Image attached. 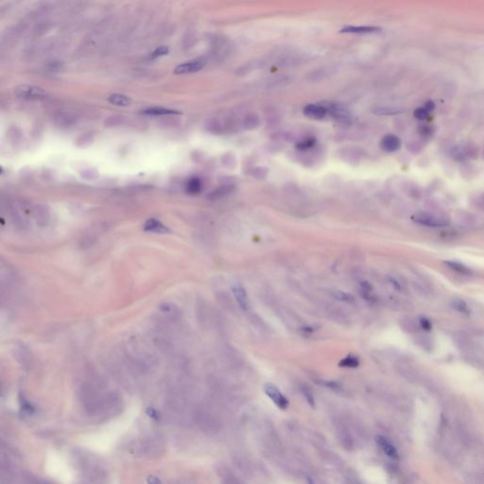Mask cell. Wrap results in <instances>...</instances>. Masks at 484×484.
<instances>
[{"label": "cell", "instance_id": "1", "mask_svg": "<svg viewBox=\"0 0 484 484\" xmlns=\"http://www.w3.org/2000/svg\"><path fill=\"white\" fill-rule=\"evenodd\" d=\"M412 220L415 224L424 225L427 227H432V228H442L450 225L449 219L438 217L436 215L427 213V212L415 213L412 216Z\"/></svg>", "mask_w": 484, "mask_h": 484}, {"label": "cell", "instance_id": "2", "mask_svg": "<svg viewBox=\"0 0 484 484\" xmlns=\"http://www.w3.org/2000/svg\"><path fill=\"white\" fill-rule=\"evenodd\" d=\"M14 95L26 100H40L48 97V92L39 86L22 85L14 89Z\"/></svg>", "mask_w": 484, "mask_h": 484}, {"label": "cell", "instance_id": "3", "mask_svg": "<svg viewBox=\"0 0 484 484\" xmlns=\"http://www.w3.org/2000/svg\"><path fill=\"white\" fill-rule=\"evenodd\" d=\"M264 393L269 398L274 402V404L279 407L280 409H287L288 407V400L281 393L280 390L277 387L272 384V383H267L264 385Z\"/></svg>", "mask_w": 484, "mask_h": 484}, {"label": "cell", "instance_id": "4", "mask_svg": "<svg viewBox=\"0 0 484 484\" xmlns=\"http://www.w3.org/2000/svg\"><path fill=\"white\" fill-rule=\"evenodd\" d=\"M205 64H206V61L204 59H196V60L177 65L174 69V73L176 75L195 73L198 71L202 70L205 66Z\"/></svg>", "mask_w": 484, "mask_h": 484}, {"label": "cell", "instance_id": "5", "mask_svg": "<svg viewBox=\"0 0 484 484\" xmlns=\"http://www.w3.org/2000/svg\"><path fill=\"white\" fill-rule=\"evenodd\" d=\"M323 105L327 108V111L330 116L338 121L347 123L351 120L350 112L344 106L338 104V103H332V102L325 103Z\"/></svg>", "mask_w": 484, "mask_h": 484}, {"label": "cell", "instance_id": "6", "mask_svg": "<svg viewBox=\"0 0 484 484\" xmlns=\"http://www.w3.org/2000/svg\"><path fill=\"white\" fill-rule=\"evenodd\" d=\"M304 115L311 120H323L327 115V108L323 104H309L304 108Z\"/></svg>", "mask_w": 484, "mask_h": 484}, {"label": "cell", "instance_id": "7", "mask_svg": "<svg viewBox=\"0 0 484 484\" xmlns=\"http://www.w3.org/2000/svg\"><path fill=\"white\" fill-rule=\"evenodd\" d=\"M232 292L239 305V307L243 310H248L250 309V300L247 294L245 288L240 284H235L232 286Z\"/></svg>", "mask_w": 484, "mask_h": 484}, {"label": "cell", "instance_id": "8", "mask_svg": "<svg viewBox=\"0 0 484 484\" xmlns=\"http://www.w3.org/2000/svg\"><path fill=\"white\" fill-rule=\"evenodd\" d=\"M401 146H402L401 139L394 134H387L380 142V147L386 153L397 152Z\"/></svg>", "mask_w": 484, "mask_h": 484}, {"label": "cell", "instance_id": "9", "mask_svg": "<svg viewBox=\"0 0 484 484\" xmlns=\"http://www.w3.org/2000/svg\"><path fill=\"white\" fill-rule=\"evenodd\" d=\"M376 441L378 442L380 449L383 450L385 455L393 459V460H398L399 459V454L397 449L393 445L392 442H390L384 436H378Z\"/></svg>", "mask_w": 484, "mask_h": 484}, {"label": "cell", "instance_id": "10", "mask_svg": "<svg viewBox=\"0 0 484 484\" xmlns=\"http://www.w3.org/2000/svg\"><path fill=\"white\" fill-rule=\"evenodd\" d=\"M381 28L373 26H347L340 30L341 33H353V34H369L379 32Z\"/></svg>", "mask_w": 484, "mask_h": 484}, {"label": "cell", "instance_id": "11", "mask_svg": "<svg viewBox=\"0 0 484 484\" xmlns=\"http://www.w3.org/2000/svg\"><path fill=\"white\" fill-rule=\"evenodd\" d=\"M144 231L151 232V233H156V234H167L169 233L168 227L162 224L161 221L155 219V218H151L146 221L144 225Z\"/></svg>", "mask_w": 484, "mask_h": 484}, {"label": "cell", "instance_id": "12", "mask_svg": "<svg viewBox=\"0 0 484 484\" xmlns=\"http://www.w3.org/2000/svg\"><path fill=\"white\" fill-rule=\"evenodd\" d=\"M373 114L377 116L382 117H390V116H397L406 112L405 109L397 108V107H390V106H378L372 109Z\"/></svg>", "mask_w": 484, "mask_h": 484}, {"label": "cell", "instance_id": "13", "mask_svg": "<svg viewBox=\"0 0 484 484\" xmlns=\"http://www.w3.org/2000/svg\"><path fill=\"white\" fill-rule=\"evenodd\" d=\"M235 190V185L234 184H225L221 185L218 189L213 190L210 194L208 195V199L211 201H217L219 199H222L225 197L229 195L233 191Z\"/></svg>", "mask_w": 484, "mask_h": 484}, {"label": "cell", "instance_id": "14", "mask_svg": "<svg viewBox=\"0 0 484 484\" xmlns=\"http://www.w3.org/2000/svg\"><path fill=\"white\" fill-rule=\"evenodd\" d=\"M144 115L147 116H175V115H181V113L172 110V109H168L164 107H150L143 111Z\"/></svg>", "mask_w": 484, "mask_h": 484}, {"label": "cell", "instance_id": "15", "mask_svg": "<svg viewBox=\"0 0 484 484\" xmlns=\"http://www.w3.org/2000/svg\"><path fill=\"white\" fill-rule=\"evenodd\" d=\"M450 306H451V308L454 309L455 311L459 312V313L462 314V315H471L472 310H471L470 307L468 306L467 303L465 302V301H463V299H458V298H457V299L452 300L451 303H450Z\"/></svg>", "mask_w": 484, "mask_h": 484}, {"label": "cell", "instance_id": "16", "mask_svg": "<svg viewBox=\"0 0 484 484\" xmlns=\"http://www.w3.org/2000/svg\"><path fill=\"white\" fill-rule=\"evenodd\" d=\"M108 101L114 105L122 106V107L130 105L132 103L131 98L123 94H118V93L110 95L108 97Z\"/></svg>", "mask_w": 484, "mask_h": 484}, {"label": "cell", "instance_id": "17", "mask_svg": "<svg viewBox=\"0 0 484 484\" xmlns=\"http://www.w3.org/2000/svg\"><path fill=\"white\" fill-rule=\"evenodd\" d=\"M185 188H187V191H188L189 194L197 195L203 190V183H202L201 179H199L198 177H193V178L189 180Z\"/></svg>", "mask_w": 484, "mask_h": 484}, {"label": "cell", "instance_id": "18", "mask_svg": "<svg viewBox=\"0 0 484 484\" xmlns=\"http://www.w3.org/2000/svg\"><path fill=\"white\" fill-rule=\"evenodd\" d=\"M446 266H449L451 270L455 271L458 274H463V275H471L472 271L468 267L463 265V263H460L458 261H453V260H448L444 262Z\"/></svg>", "mask_w": 484, "mask_h": 484}, {"label": "cell", "instance_id": "19", "mask_svg": "<svg viewBox=\"0 0 484 484\" xmlns=\"http://www.w3.org/2000/svg\"><path fill=\"white\" fill-rule=\"evenodd\" d=\"M450 155L453 157L454 160L458 162H464L467 160L466 152L460 146H455V147H452L451 151H450Z\"/></svg>", "mask_w": 484, "mask_h": 484}, {"label": "cell", "instance_id": "20", "mask_svg": "<svg viewBox=\"0 0 484 484\" xmlns=\"http://www.w3.org/2000/svg\"><path fill=\"white\" fill-rule=\"evenodd\" d=\"M358 365H359L358 358L352 355L343 358L339 363L340 367H344V368H357Z\"/></svg>", "mask_w": 484, "mask_h": 484}, {"label": "cell", "instance_id": "21", "mask_svg": "<svg viewBox=\"0 0 484 484\" xmlns=\"http://www.w3.org/2000/svg\"><path fill=\"white\" fill-rule=\"evenodd\" d=\"M316 139L314 137H307L296 144V148L299 151H309L315 146Z\"/></svg>", "mask_w": 484, "mask_h": 484}, {"label": "cell", "instance_id": "22", "mask_svg": "<svg viewBox=\"0 0 484 484\" xmlns=\"http://www.w3.org/2000/svg\"><path fill=\"white\" fill-rule=\"evenodd\" d=\"M332 296H333L334 298H336L339 301H343V302L346 303L355 302L354 296H352L351 294H349V293H347V292H344V291H340V290L333 291V292H332Z\"/></svg>", "mask_w": 484, "mask_h": 484}, {"label": "cell", "instance_id": "23", "mask_svg": "<svg viewBox=\"0 0 484 484\" xmlns=\"http://www.w3.org/2000/svg\"><path fill=\"white\" fill-rule=\"evenodd\" d=\"M429 114L430 112L428 111V109L425 107V106H422V107H418L414 110V116L415 119L419 120H426L429 117Z\"/></svg>", "mask_w": 484, "mask_h": 484}, {"label": "cell", "instance_id": "24", "mask_svg": "<svg viewBox=\"0 0 484 484\" xmlns=\"http://www.w3.org/2000/svg\"><path fill=\"white\" fill-rule=\"evenodd\" d=\"M302 393L307 402L309 403V406L311 407H315V398L311 390L308 387H302Z\"/></svg>", "mask_w": 484, "mask_h": 484}, {"label": "cell", "instance_id": "25", "mask_svg": "<svg viewBox=\"0 0 484 484\" xmlns=\"http://www.w3.org/2000/svg\"><path fill=\"white\" fill-rule=\"evenodd\" d=\"M417 324H418V327H420L422 330H424L426 332H428L432 328V323L426 317H420L418 319Z\"/></svg>", "mask_w": 484, "mask_h": 484}, {"label": "cell", "instance_id": "26", "mask_svg": "<svg viewBox=\"0 0 484 484\" xmlns=\"http://www.w3.org/2000/svg\"><path fill=\"white\" fill-rule=\"evenodd\" d=\"M169 49L168 47H160V48L155 49L154 52H152L148 58L150 59H156L158 57L165 56L169 53Z\"/></svg>", "mask_w": 484, "mask_h": 484}, {"label": "cell", "instance_id": "27", "mask_svg": "<svg viewBox=\"0 0 484 484\" xmlns=\"http://www.w3.org/2000/svg\"><path fill=\"white\" fill-rule=\"evenodd\" d=\"M268 173H269V169L264 168V167L255 168V169H253V172H252L253 177L256 178V179H264V178H266Z\"/></svg>", "mask_w": 484, "mask_h": 484}, {"label": "cell", "instance_id": "28", "mask_svg": "<svg viewBox=\"0 0 484 484\" xmlns=\"http://www.w3.org/2000/svg\"><path fill=\"white\" fill-rule=\"evenodd\" d=\"M389 282L392 284V286H393V288H396V289H398V290L401 289V285H400L399 282L396 280V279H394L393 277H389Z\"/></svg>", "mask_w": 484, "mask_h": 484}, {"label": "cell", "instance_id": "29", "mask_svg": "<svg viewBox=\"0 0 484 484\" xmlns=\"http://www.w3.org/2000/svg\"><path fill=\"white\" fill-rule=\"evenodd\" d=\"M425 107L428 109L429 112H432L435 109V103L432 100H428L425 103Z\"/></svg>", "mask_w": 484, "mask_h": 484}, {"label": "cell", "instance_id": "30", "mask_svg": "<svg viewBox=\"0 0 484 484\" xmlns=\"http://www.w3.org/2000/svg\"><path fill=\"white\" fill-rule=\"evenodd\" d=\"M323 385H324L325 387H327V388H330V389H335V390L340 388V386L338 385L337 383H335V382H331V381H330V382H328V381H325V382H323Z\"/></svg>", "mask_w": 484, "mask_h": 484}]
</instances>
